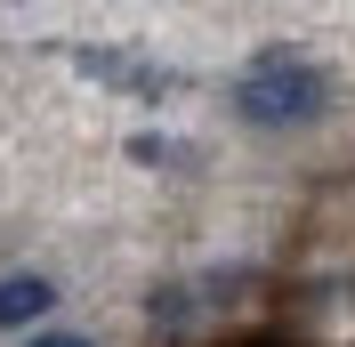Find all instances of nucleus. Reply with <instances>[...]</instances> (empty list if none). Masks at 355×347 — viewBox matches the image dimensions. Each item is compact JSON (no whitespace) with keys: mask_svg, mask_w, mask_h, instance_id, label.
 <instances>
[{"mask_svg":"<svg viewBox=\"0 0 355 347\" xmlns=\"http://www.w3.org/2000/svg\"><path fill=\"white\" fill-rule=\"evenodd\" d=\"M323 105H331V73L307 65V57H291V49H266L259 65L234 81V113L259 121V130H299Z\"/></svg>","mask_w":355,"mask_h":347,"instance_id":"f257e3e1","label":"nucleus"},{"mask_svg":"<svg viewBox=\"0 0 355 347\" xmlns=\"http://www.w3.org/2000/svg\"><path fill=\"white\" fill-rule=\"evenodd\" d=\"M49 307H57V282H49V275H8V282H0V331L33 323V315H49Z\"/></svg>","mask_w":355,"mask_h":347,"instance_id":"f03ea898","label":"nucleus"},{"mask_svg":"<svg viewBox=\"0 0 355 347\" xmlns=\"http://www.w3.org/2000/svg\"><path fill=\"white\" fill-rule=\"evenodd\" d=\"M33 347H89V339H73V331H49V339H33Z\"/></svg>","mask_w":355,"mask_h":347,"instance_id":"7ed1b4c3","label":"nucleus"}]
</instances>
